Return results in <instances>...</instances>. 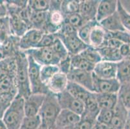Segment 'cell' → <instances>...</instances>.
I'll return each instance as SVG.
<instances>
[{
	"label": "cell",
	"mask_w": 130,
	"mask_h": 129,
	"mask_svg": "<svg viewBox=\"0 0 130 129\" xmlns=\"http://www.w3.org/2000/svg\"><path fill=\"white\" fill-rule=\"evenodd\" d=\"M14 57L16 61L15 79L18 89V96L26 99L32 94L28 70V58L25 53L21 50H18Z\"/></svg>",
	"instance_id": "cell-1"
},
{
	"label": "cell",
	"mask_w": 130,
	"mask_h": 129,
	"mask_svg": "<svg viewBox=\"0 0 130 129\" xmlns=\"http://www.w3.org/2000/svg\"><path fill=\"white\" fill-rule=\"evenodd\" d=\"M61 110L56 95L48 92L38 114L42 120V126L45 129H54L56 119Z\"/></svg>",
	"instance_id": "cell-2"
},
{
	"label": "cell",
	"mask_w": 130,
	"mask_h": 129,
	"mask_svg": "<svg viewBox=\"0 0 130 129\" xmlns=\"http://www.w3.org/2000/svg\"><path fill=\"white\" fill-rule=\"evenodd\" d=\"M24 104V98L18 95L11 101L2 119L8 129H20L25 117Z\"/></svg>",
	"instance_id": "cell-3"
},
{
	"label": "cell",
	"mask_w": 130,
	"mask_h": 129,
	"mask_svg": "<svg viewBox=\"0 0 130 129\" xmlns=\"http://www.w3.org/2000/svg\"><path fill=\"white\" fill-rule=\"evenodd\" d=\"M27 55L32 57L41 66L47 65H58L61 59L55 52L53 47L36 48L25 51Z\"/></svg>",
	"instance_id": "cell-4"
},
{
	"label": "cell",
	"mask_w": 130,
	"mask_h": 129,
	"mask_svg": "<svg viewBox=\"0 0 130 129\" xmlns=\"http://www.w3.org/2000/svg\"><path fill=\"white\" fill-rule=\"evenodd\" d=\"M27 56L29 63L28 70L32 94H47L49 92L48 88L42 83L40 78V68L42 66L36 62L30 56Z\"/></svg>",
	"instance_id": "cell-5"
},
{
	"label": "cell",
	"mask_w": 130,
	"mask_h": 129,
	"mask_svg": "<svg viewBox=\"0 0 130 129\" xmlns=\"http://www.w3.org/2000/svg\"><path fill=\"white\" fill-rule=\"evenodd\" d=\"M56 36L63 43L70 56L80 54L88 45L85 43L78 35V31H74L67 34L57 33Z\"/></svg>",
	"instance_id": "cell-6"
},
{
	"label": "cell",
	"mask_w": 130,
	"mask_h": 129,
	"mask_svg": "<svg viewBox=\"0 0 130 129\" xmlns=\"http://www.w3.org/2000/svg\"><path fill=\"white\" fill-rule=\"evenodd\" d=\"M58 101L61 109L68 110L77 114L80 116L84 110V104L70 94L67 90L56 95Z\"/></svg>",
	"instance_id": "cell-7"
},
{
	"label": "cell",
	"mask_w": 130,
	"mask_h": 129,
	"mask_svg": "<svg viewBox=\"0 0 130 129\" xmlns=\"http://www.w3.org/2000/svg\"><path fill=\"white\" fill-rule=\"evenodd\" d=\"M69 81L81 85L88 90L93 92V72L71 68L67 74Z\"/></svg>",
	"instance_id": "cell-8"
},
{
	"label": "cell",
	"mask_w": 130,
	"mask_h": 129,
	"mask_svg": "<svg viewBox=\"0 0 130 129\" xmlns=\"http://www.w3.org/2000/svg\"><path fill=\"white\" fill-rule=\"evenodd\" d=\"M43 34L44 32L42 30L30 28L24 35L20 38L18 44L20 50L25 52L36 48L38 45Z\"/></svg>",
	"instance_id": "cell-9"
},
{
	"label": "cell",
	"mask_w": 130,
	"mask_h": 129,
	"mask_svg": "<svg viewBox=\"0 0 130 129\" xmlns=\"http://www.w3.org/2000/svg\"><path fill=\"white\" fill-rule=\"evenodd\" d=\"M65 23V17L60 9H50L48 11L44 33L56 34Z\"/></svg>",
	"instance_id": "cell-10"
},
{
	"label": "cell",
	"mask_w": 130,
	"mask_h": 129,
	"mask_svg": "<svg viewBox=\"0 0 130 129\" xmlns=\"http://www.w3.org/2000/svg\"><path fill=\"white\" fill-rule=\"evenodd\" d=\"M93 76V92L96 94L115 93L118 94L120 87V83L116 78L110 80L100 79Z\"/></svg>",
	"instance_id": "cell-11"
},
{
	"label": "cell",
	"mask_w": 130,
	"mask_h": 129,
	"mask_svg": "<svg viewBox=\"0 0 130 129\" xmlns=\"http://www.w3.org/2000/svg\"><path fill=\"white\" fill-rule=\"evenodd\" d=\"M46 94H31L25 99V116H35L38 115L43 103Z\"/></svg>",
	"instance_id": "cell-12"
},
{
	"label": "cell",
	"mask_w": 130,
	"mask_h": 129,
	"mask_svg": "<svg viewBox=\"0 0 130 129\" xmlns=\"http://www.w3.org/2000/svg\"><path fill=\"white\" fill-rule=\"evenodd\" d=\"M93 73L100 79L110 80L116 78L117 63L101 61L94 65Z\"/></svg>",
	"instance_id": "cell-13"
},
{
	"label": "cell",
	"mask_w": 130,
	"mask_h": 129,
	"mask_svg": "<svg viewBox=\"0 0 130 129\" xmlns=\"http://www.w3.org/2000/svg\"><path fill=\"white\" fill-rule=\"evenodd\" d=\"M10 20V28L11 35L21 38L30 29L29 25L24 22L15 12L7 10Z\"/></svg>",
	"instance_id": "cell-14"
},
{
	"label": "cell",
	"mask_w": 130,
	"mask_h": 129,
	"mask_svg": "<svg viewBox=\"0 0 130 129\" xmlns=\"http://www.w3.org/2000/svg\"><path fill=\"white\" fill-rule=\"evenodd\" d=\"M81 116L68 110L61 109L56 121L54 129H60L67 126H74L79 123Z\"/></svg>",
	"instance_id": "cell-15"
},
{
	"label": "cell",
	"mask_w": 130,
	"mask_h": 129,
	"mask_svg": "<svg viewBox=\"0 0 130 129\" xmlns=\"http://www.w3.org/2000/svg\"><path fill=\"white\" fill-rule=\"evenodd\" d=\"M99 0H84L80 1L79 14L84 19L86 22L96 20Z\"/></svg>",
	"instance_id": "cell-16"
},
{
	"label": "cell",
	"mask_w": 130,
	"mask_h": 129,
	"mask_svg": "<svg viewBox=\"0 0 130 129\" xmlns=\"http://www.w3.org/2000/svg\"><path fill=\"white\" fill-rule=\"evenodd\" d=\"M68 82L69 80L67 74L59 72L47 84V87L49 92L57 95L66 90Z\"/></svg>",
	"instance_id": "cell-17"
},
{
	"label": "cell",
	"mask_w": 130,
	"mask_h": 129,
	"mask_svg": "<svg viewBox=\"0 0 130 129\" xmlns=\"http://www.w3.org/2000/svg\"><path fill=\"white\" fill-rule=\"evenodd\" d=\"M117 10V0H102L98 6L96 21L100 22L115 13Z\"/></svg>",
	"instance_id": "cell-18"
},
{
	"label": "cell",
	"mask_w": 130,
	"mask_h": 129,
	"mask_svg": "<svg viewBox=\"0 0 130 129\" xmlns=\"http://www.w3.org/2000/svg\"><path fill=\"white\" fill-rule=\"evenodd\" d=\"M129 110L120 101L113 109V116L110 125L117 129H124Z\"/></svg>",
	"instance_id": "cell-19"
},
{
	"label": "cell",
	"mask_w": 130,
	"mask_h": 129,
	"mask_svg": "<svg viewBox=\"0 0 130 129\" xmlns=\"http://www.w3.org/2000/svg\"><path fill=\"white\" fill-rule=\"evenodd\" d=\"M84 104V110L83 114H82L81 118L96 121V118L100 112V108L96 97V93L93 92L90 96L86 99Z\"/></svg>",
	"instance_id": "cell-20"
},
{
	"label": "cell",
	"mask_w": 130,
	"mask_h": 129,
	"mask_svg": "<svg viewBox=\"0 0 130 129\" xmlns=\"http://www.w3.org/2000/svg\"><path fill=\"white\" fill-rule=\"evenodd\" d=\"M99 24L107 32H113L126 30L122 25L117 10L115 13L112 14L111 16H109L108 17L99 22Z\"/></svg>",
	"instance_id": "cell-21"
},
{
	"label": "cell",
	"mask_w": 130,
	"mask_h": 129,
	"mask_svg": "<svg viewBox=\"0 0 130 129\" xmlns=\"http://www.w3.org/2000/svg\"><path fill=\"white\" fill-rule=\"evenodd\" d=\"M116 79L121 84L130 81V58L127 57L117 63Z\"/></svg>",
	"instance_id": "cell-22"
},
{
	"label": "cell",
	"mask_w": 130,
	"mask_h": 129,
	"mask_svg": "<svg viewBox=\"0 0 130 129\" xmlns=\"http://www.w3.org/2000/svg\"><path fill=\"white\" fill-rule=\"evenodd\" d=\"M96 97L100 109L113 110L119 101L118 94L115 93L96 94Z\"/></svg>",
	"instance_id": "cell-23"
},
{
	"label": "cell",
	"mask_w": 130,
	"mask_h": 129,
	"mask_svg": "<svg viewBox=\"0 0 130 129\" xmlns=\"http://www.w3.org/2000/svg\"><path fill=\"white\" fill-rule=\"evenodd\" d=\"M106 30L98 23L91 32L89 46L96 48L102 47L106 41Z\"/></svg>",
	"instance_id": "cell-24"
},
{
	"label": "cell",
	"mask_w": 130,
	"mask_h": 129,
	"mask_svg": "<svg viewBox=\"0 0 130 129\" xmlns=\"http://www.w3.org/2000/svg\"><path fill=\"white\" fill-rule=\"evenodd\" d=\"M66 90L73 97L83 103H84L93 93V92L88 90L81 85L70 81H69L67 84Z\"/></svg>",
	"instance_id": "cell-25"
},
{
	"label": "cell",
	"mask_w": 130,
	"mask_h": 129,
	"mask_svg": "<svg viewBox=\"0 0 130 129\" xmlns=\"http://www.w3.org/2000/svg\"><path fill=\"white\" fill-rule=\"evenodd\" d=\"M102 61L118 63L124 59L120 54L119 49H111L105 46L97 48Z\"/></svg>",
	"instance_id": "cell-26"
},
{
	"label": "cell",
	"mask_w": 130,
	"mask_h": 129,
	"mask_svg": "<svg viewBox=\"0 0 130 129\" xmlns=\"http://www.w3.org/2000/svg\"><path fill=\"white\" fill-rule=\"evenodd\" d=\"M48 12H33L30 20V28L43 31L47 22Z\"/></svg>",
	"instance_id": "cell-27"
},
{
	"label": "cell",
	"mask_w": 130,
	"mask_h": 129,
	"mask_svg": "<svg viewBox=\"0 0 130 129\" xmlns=\"http://www.w3.org/2000/svg\"><path fill=\"white\" fill-rule=\"evenodd\" d=\"M16 72L15 57L0 61V81Z\"/></svg>",
	"instance_id": "cell-28"
},
{
	"label": "cell",
	"mask_w": 130,
	"mask_h": 129,
	"mask_svg": "<svg viewBox=\"0 0 130 129\" xmlns=\"http://www.w3.org/2000/svg\"><path fill=\"white\" fill-rule=\"evenodd\" d=\"M60 72L58 65H47L41 67L40 78L42 83L47 86V84L51 80L54 76Z\"/></svg>",
	"instance_id": "cell-29"
},
{
	"label": "cell",
	"mask_w": 130,
	"mask_h": 129,
	"mask_svg": "<svg viewBox=\"0 0 130 129\" xmlns=\"http://www.w3.org/2000/svg\"><path fill=\"white\" fill-rule=\"evenodd\" d=\"M71 68L86 70L91 72H93L94 67V65L87 61L80 54L71 56Z\"/></svg>",
	"instance_id": "cell-30"
},
{
	"label": "cell",
	"mask_w": 130,
	"mask_h": 129,
	"mask_svg": "<svg viewBox=\"0 0 130 129\" xmlns=\"http://www.w3.org/2000/svg\"><path fill=\"white\" fill-rule=\"evenodd\" d=\"M80 1L78 0H64L61 2L60 10L64 17L79 12Z\"/></svg>",
	"instance_id": "cell-31"
},
{
	"label": "cell",
	"mask_w": 130,
	"mask_h": 129,
	"mask_svg": "<svg viewBox=\"0 0 130 129\" xmlns=\"http://www.w3.org/2000/svg\"><path fill=\"white\" fill-rule=\"evenodd\" d=\"M82 58L86 59L87 61L95 65L102 61V58L98 51L97 48L89 46L80 54Z\"/></svg>",
	"instance_id": "cell-32"
},
{
	"label": "cell",
	"mask_w": 130,
	"mask_h": 129,
	"mask_svg": "<svg viewBox=\"0 0 130 129\" xmlns=\"http://www.w3.org/2000/svg\"><path fill=\"white\" fill-rule=\"evenodd\" d=\"M99 22L93 20L89 21L85 23L83 26H82L78 30V35L79 38L81 39L87 45L89 46V37L90 34L93 27L97 24Z\"/></svg>",
	"instance_id": "cell-33"
},
{
	"label": "cell",
	"mask_w": 130,
	"mask_h": 129,
	"mask_svg": "<svg viewBox=\"0 0 130 129\" xmlns=\"http://www.w3.org/2000/svg\"><path fill=\"white\" fill-rule=\"evenodd\" d=\"M118 98L124 105L130 110V81L120 85L118 92Z\"/></svg>",
	"instance_id": "cell-34"
},
{
	"label": "cell",
	"mask_w": 130,
	"mask_h": 129,
	"mask_svg": "<svg viewBox=\"0 0 130 129\" xmlns=\"http://www.w3.org/2000/svg\"><path fill=\"white\" fill-rule=\"evenodd\" d=\"M117 12L124 28L130 33V13L125 9L121 1H117Z\"/></svg>",
	"instance_id": "cell-35"
},
{
	"label": "cell",
	"mask_w": 130,
	"mask_h": 129,
	"mask_svg": "<svg viewBox=\"0 0 130 129\" xmlns=\"http://www.w3.org/2000/svg\"><path fill=\"white\" fill-rule=\"evenodd\" d=\"M41 126L42 120L39 115L35 116H25L20 129H38Z\"/></svg>",
	"instance_id": "cell-36"
},
{
	"label": "cell",
	"mask_w": 130,
	"mask_h": 129,
	"mask_svg": "<svg viewBox=\"0 0 130 129\" xmlns=\"http://www.w3.org/2000/svg\"><path fill=\"white\" fill-rule=\"evenodd\" d=\"M49 0H29L28 6L33 12H48L50 9Z\"/></svg>",
	"instance_id": "cell-37"
},
{
	"label": "cell",
	"mask_w": 130,
	"mask_h": 129,
	"mask_svg": "<svg viewBox=\"0 0 130 129\" xmlns=\"http://www.w3.org/2000/svg\"><path fill=\"white\" fill-rule=\"evenodd\" d=\"M65 23L69 24L78 30L82 26H83L87 22L79 14V12H78L65 17Z\"/></svg>",
	"instance_id": "cell-38"
},
{
	"label": "cell",
	"mask_w": 130,
	"mask_h": 129,
	"mask_svg": "<svg viewBox=\"0 0 130 129\" xmlns=\"http://www.w3.org/2000/svg\"><path fill=\"white\" fill-rule=\"evenodd\" d=\"M110 38H114L121 41L122 43H129L130 40V33L127 31L111 32L106 31V40Z\"/></svg>",
	"instance_id": "cell-39"
},
{
	"label": "cell",
	"mask_w": 130,
	"mask_h": 129,
	"mask_svg": "<svg viewBox=\"0 0 130 129\" xmlns=\"http://www.w3.org/2000/svg\"><path fill=\"white\" fill-rule=\"evenodd\" d=\"M113 116V110L100 109L96 118V122L102 125H110Z\"/></svg>",
	"instance_id": "cell-40"
},
{
	"label": "cell",
	"mask_w": 130,
	"mask_h": 129,
	"mask_svg": "<svg viewBox=\"0 0 130 129\" xmlns=\"http://www.w3.org/2000/svg\"><path fill=\"white\" fill-rule=\"evenodd\" d=\"M57 36L56 34L44 33L42 39L36 48H44V47H51L56 41Z\"/></svg>",
	"instance_id": "cell-41"
},
{
	"label": "cell",
	"mask_w": 130,
	"mask_h": 129,
	"mask_svg": "<svg viewBox=\"0 0 130 129\" xmlns=\"http://www.w3.org/2000/svg\"><path fill=\"white\" fill-rule=\"evenodd\" d=\"M96 121L81 118L79 123L76 125V129H92Z\"/></svg>",
	"instance_id": "cell-42"
},
{
	"label": "cell",
	"mask_w": 130,
	"mask_h": 129,
	"mask_svg": "<svg viewBox=\"0 0 130 129\" xmlns=\"http://www.w3.org/2000/svg\"><path fill=\"white\" fill-rule=\"evenodd\" d=\"M60 68V72L65 73L67 75L68 72L71 68V56L66 58L64 60H61L60 63L58 65Z\"/></svg>",
	"instance_id": "cell-43"
},
{
	"label": "cell",
	"mask_w": 130,
	"mask_h": 129,
	"mask_svg": "<svg viewBox=\"0 0 130 129\" xmlns=\"http://www.w3.org/2000/svg\"><path fill=\"white\" fill-rule=\"evenodd\" d=\"M0 31L5 32L11 35L10 28V20L9 16L0 17Z\"/></svg>",
	"instance_id": "cell-44"
},
{
	"label": "cell",
	"mask_w": 130,
	"mask_h": 129,
	"mask_svg": "<svg viewBox=\"0 0 130 129\" xmlns=\"http://www.w3.org/2000/svg\"><path fill=\"white\" fill-rule=\"evenodd\" d=\"M122 44V43L119 40L114 38H110L106 40L102 46H105V47H107L111 49H119Z\"/></svg>",
	"instance_id": "cell-45"
},
{
	"label": "cell",
	"mask_w": 130,
	"mask_h": 129,
	"mask_svg": "<svg viewBox=\"0 0 130 129\" xmlns=\"http://www.w3.org/2000/svg\"><path fill=\"white\" fill-rule=\"evenodd\" d=\"M10 101L5 100V99H0V119H2L3 118L6 110L10 104Z\"/></svg>",
	"instance_id": "cell-46"
},
{
	"label": "cell",
	"mask_w": 130,
	"mask_h": 129,
	"mask_svg": "<svg viewBox=\"0 0 130 129\" xmlns=\"http://www.w3.org/2000/svg\"><path fill=\"white\" fill-rule=\"evenodd\" d=\"M119 51H120V54H121L122 56L124 58L129 57L130 52V48L129 43H123L121 45V47H120V48H119Z\"/></svg>",
	"instance_id": "cell-47"
},
{
	"label": "cell",
	"mask_w": 130,
	"mask_h": 129,
	"mask_svg": "<svg viewBox=\"0 0 130 129\" xmlns=\"http://www.w3.org/2000/svg\"><path fill=\"white\" fill-rule=\"evenodd\" d=\"M7 7L5 5V3L0 4V17L7 16Z\"/></svg>",
	"instance_id": "cell-48"
},
{
	"label": "cell",
	"mask_w": 130,
	"mask_h": 129,
	"mask_svg": "<svg viewBox=\"0 0 130 129\" xmlns=\"http://www.w3.org/2000/svg\"><path fill=\"white\" fill-rule=\"evenodd\" d=\"M7 58H7V56L6 55L3 47H2V45L0 44V61H2V60H5Z\"/></svg>",
	"instance_id": "cell-49"
},
{
	"label": "cell",
	"mask_w": 130,
	"mask_h": 129,
	"mask_svg": "<svg viewBox=\"0 0 130 129\" xmlns=\"http://www.w3.org/2000/svg\"><path fill=\"white\" fill-rule=\"evenodd\" d=\"M124 129H130V110H129Z\"/></svg>",
	"instance_id": "cell-50"
},
{
	"label": "cell",
	"mask_w": 130,
	"mask_h": 129,
	"mask_svg": "<svg viewBox=\"0 0 130 129\" xmlns=\"http://www.w3.org/2000/svg\"><path fill=\"white\" fill-rule=\"evenodd\" d=\"M92 129H103V127H102V125H100V123L96 122V123L94 124Z\"/></svg>",
	"instance_id": "cell-51"
},
{
	"label": "cell",
	"mask_w": 130,
	"mask_h": 129,
	"mask_svg": "<svg viewBox=\"0 0 130 129\" xmlns=\"http://www.w3.org/2000/svg\"><path fill=\"white\" fill-rule=\"evenodd\" d=\"M0 129H8L3 119H0Z\"/></svg>",
	"instance_id": "cell-52"
},
{
	"label": "cell",
	"mask_w": 130,
	"mask_h": 129,
	"mask_svg": "<svg viewBox=\"0 0 130 129\" xmlns=\"http://www.w3.org/2000/svg\"><path fill=\"white\" fill-rule=\"evenodd\" d=\"M103 129H117L114 126H112L111 125H102Z\"/></svg>",
	"instance_id": "cell-53"
},
{
	"label": "cell",
	"mask_w": 130,
	"mask_h": 129,
	"mask_svg": "<svg viewBox=\"0 0 130 129\" xmlns=\"http://www.w3.org/2000/svg\"><path fill=\"white\" fill-rule=\"evenodd\" d=\"M60 129H76V125H74V126H67V127L62 128Z\"/></svg>",
	"instance_id": "cell-54"
},
{
	"label": "cell",
	"mask_w": 130,
	"mask_h": 129,
	"mask_svg": "<svg viewBox=\"0 0 130 129\" xmlns=\"http://www.w3.org/2000/svg\"><path fill=\"white\" fill-rule=\"evenodd\" d=\"M3 3H5V1H1L0 0V4H3Z\"/></svg>",
	"instance_id": "cell-55"
},
{
	"label": "cell",
	"mask_w": 130,
	"mask_h": 129,
	"mask_svg": "<svg viewBox=\"0 0 130 129\" xmlns=\"http://www.w3.org/2000/svg\"><path fill=\"white\" fill-rule=\"evenodd\" d=\"M129 48H130V40H129ZM129 57L130 58V52H129Z\"/></svg>",
	"instance_id": "cell-56"
}]
</instances>
